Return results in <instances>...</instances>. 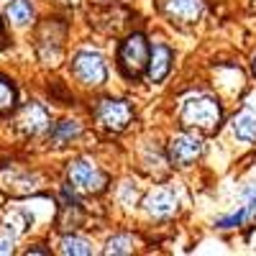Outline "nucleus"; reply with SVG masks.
Here are the masks:
<instances>
[{
    "mask_svg": "<svg viewBox=\"0 0 256 256\" xmlns=\"http://www.w3.org/2000/svg\"><path fill=\"white\" fill-rule=\"evenodd\" d=\"M182 120L187 126H195V128H202V131H210V128H216L218 120H220V108H218V102L210 100V98H192V100L184 102Z\"/></svg>",
    "mask_w": 256,
    "mask_h": 256,
    "instance_id": "nucleus-1",
    "label": "nucleus"
},
{
    "mask_svg": "<svg viewBox=\"0 0 256 256\" xmlns=\"http://www.w3.org/2000/svg\"><path fill=\"white\" fill-rule=\"evenodd\" d=\"M120 70L126 77H138L146 67V62H148V46H146V38L141 34H134V36H128L126 38V44L120 46Z\"/></svg>",
    "mask_w": 256,
    "mask_h": 256,
    "instance_id": "nucleus-2",
    "label": "nucleus"
},
{
    "mask_svg": "<svg viewBox=\"0 0 256 256\" xmlns=\"http://www.w3.org/2000/svg\"><path fill=\"white\" fill-rule=\"evenodd\" d=\"M67 177L72 187L80 192H102L105 184H108V177L90 162H72L67 169Z\"/></svg>",
    "mask_w": 256,
    "mask_h": 256,
    "instance_id": "nucleus-3",
    "label": "nucleus"
},
{
    "mask_svg": "<svg viewBox=\"0 0 256 256\" xmlns=\"http://www.w3.org/2000/svg\"><path fill=\"white\" fill-rule=\"evenodd\" d=\"M74 77L82 84H88V88H100L105 82V77H108L102 56L95 52H80L74 56Z\"/></svg>",
    "mask_w": 256,
    "mask_h": 256,
    "instance_id": "nucleus-4",
    "label": "nucleus"
},
{
    "mask_svg": "<svg viewBox=\"0 0 256 256\" xmlns=\"http://www.w3.org/2000/svg\"><path fill=\"white\" fill-rule=\"evenodd\" d=\"M131 105L123 102V100H102L98 105V123L108 131L118 134L123 128L131 123Z\"/></svg>",
    "mask_w": 256,
    "mask_h": 256,
    "instance_id": "nucleus-5",
    "label": "nucleus"
},
{
    "mask_svg": "<svg viewBox=\"0 0 256 256\" xmlns=\"http://www.w3.org/2000/svg\"><path fill=\"white\" fill-rule=\"evenodd\" d=\"M202 152V141L198 136H192V134H180L172 138V144H169V156H172L174 164L180 166H187L192 164Z\"/></svg>",
    "mask_w": 256,
    "mask_h": 256,
    "instance_id": "nucleus-6",
    "label": "nucleus"
},
{
    "mask_svg": "<svg viewBox=\"0 0 256 256\" xmlns=\"http://www.w3.org/2000/svg\"><path fill=\"white\" fill-rule=\"evenodd\" d=\"M144 205L148 210V216H154V218H169L177 210V198H174V192H169L164 187H156V190L148 192V198H146Z\"/></svg>",
    "mask_w": 256,
    "mask_h": 256,
    "instance_id": "nucleus-7",
    "label": "nucleus"
},
{
    "mask_svg": "<svg viewBox=\"0 0 256 256\" xmlns=\"http://www.w3.org/2000/svg\"><path fill=\"white\" fill-rule=\"evenodd\" d=\"M18 126H20V131L24 134H41V131H46L49 128V113L41 108L38 102H31L24 108V113H20L18 118Z\"/></svg>",
    "mask_w": 256,
    "mask_h": 256,
    "instance_id": "nucleus-8",
    "label": "nucleus"
},
{
    "mask_svg": "<svg viewBox=\"0 0 256 256\" xmlns=\"http://www.w3.org/2000/svg\"><path fill=\"white\" fill-rule=\"evenodd\" d=\"M148 80L152 82H162L169 72V67H172V52H169V46L164 44H156L152 49V54H148Z\"/></svg>",
    "mask_w": 256,
    "mask_h": 256,
    "instance_id": "nucleus-9",
    "label": "nucleus"
},
{
    "mask_svg": "<svg viewBox=\"0 0 256 256\" xmlns=\"http://www.w3.org/2000/svg\"><path fill=\"white\" fill-rule=\"evenodd\" d=\"M166 13L180 24H195L202 13V0H169Z\"/></svg>",
    "mask_w": 256,
    "mask_h": 256,
    "instance_id": "nucleus-10",
    "label": "nucleus"
},
{
    "mask_svg": "<svg viewBox=\"0 0 256 256\" xmlns=\"http://www.w3.org/2000/svg\"><path fill=\"white\" fill-rule=\"evenodd\" d=\"M8 20L13 26H26L34 20V6L31 0H13L8 6Z\"/></svg>",
    "mask_w": 256,
    "mask_h": 256,
    "instance_id": "nucleus-11",
    "label": "nucleus"
},
{
    "mask_svg": "<svg viewBox=\"0 0 256 256\" xmlns=\"http://www.w3.org/2000/svg\"><path fill=\"white\" fill-rule=\"evenodd\" d=\"M233 131L241 141H256V116L254 113H241L233 120Z\"/></svg>",
    "mask_w": 256,
    "mask_h": 256,
    "instance_id": "nucleus-12",
    "label": "nucleus"
},
{
    "mask_svg": "<svg viewBox=\"0 0 256 256\" xmlns=\"http://www.w3.org/2000/svg\"><path fill=\"white\" fill-rule=\"evenodd\" d=\"M59 251L62 254H72V256H88V254H92L90 244L84 238H80V236H64L62 244H59Z\"/></svg>",
    "mask_w": 256,
    "mask_h": 256,
    "instance_id": "nucleus-13",
    "label": "nucleus"
},
{
    "mask_svg": "<svg viewBox=\"0 0 256 256\" xmlns=\"http://www.w3.org/2000/svg\"><path fill=\"white\" fill-rule=\"evenodd\" d=\"M80 131H82V128H80L77 120H62V123H56V128L52 131V141L54 144H64V141L80 136Z\"/></svg>",
    "mask_w": 256,
    "mask_h": 256,
    "instance_id": "nucleus-14",
    "label": "nucleus"
},
{
    "mask_svg": "<svg viewBox=\"0 0 256 256\" xmlns=\"http://www.w3.org/2000/svg\"><path fill=\"white\" fill-rule=\"evenodd\" d=\"M16 108V88L6 80V77H0V110H13Z\"/></svg>",
    "mask_w": 256,
    "mask_h": 256,
    "instance_id": "nucleus-15",
    "label": "nucleus"
},
{
    "mask_svg": "<svg viewBox=\"0 0 256 256\" xmlns=\"http://www.w3.org/2000/svg\"><path fill=\"white\" fill-rule=\"evenodd\" d=\"M131 251H134V241L128 236H116L105 246V254H131Z\"/></svg>",
    "mask_w": 256,
    "mask_h": 256,
    "instance_id": "nucleus-16",
    "label": "nucleus"
},
{
    "mask_svg": "<svg viewBox=\"0 0 256 256\" xmlns=\"http://www.w3.org/2000/svg\"><path fill=\"white\" fill-rule=\"evenodd\" d=\"M10 251H13V236L6 233V236L0 238V254H10Z\"/></svg>",
    "mask_w": 256,
    "mask_h": 256,
    "instance_id": "nucleus-17",
    "label": "nucleus"
},
{
    "mask_svg": "<svg viewBox=\"0 0 256 256\" xmlns=\"http://www.w3.org/2000/svg\"><path fill=\"white\" fill-rule=\"evenodd\" d=\"M254 74H256V62H254Z\"/></svg>",
    "mask_w": 256,
    "mask_h": 256,
    "instance_id": "nucleus-18",
    "label": "nucleus"
}]
</instances>
